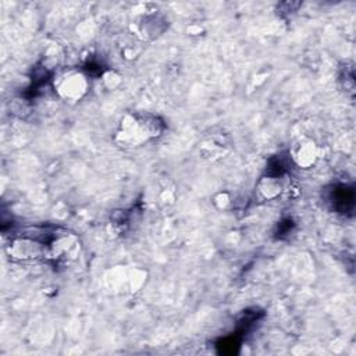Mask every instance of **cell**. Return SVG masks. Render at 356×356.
I'll return each instance as SVG.
<instances>
[{
	"mask_svg": "<svg viewBox=\"0 0 356 356\" xmlns=\"http://www.w3.org/2000/svg\"><path fill=\"white\" fill-rule=\"evenodd\" d=\"M163 133V123L148 113L126 115L117 128L116 142L124 148H137L156 139Z\"/></svg>",
	"mask_w": 356,
	"mask_h": 356,
	"instance_id": "1",
	"label": "cell"
},
{
	"mask_svg": "<svg viewBox=\"0 0 356 356\" xmlns=\"http://www.w3.org/2000/svg\"><path fill=\"white\" fill-rule=\"evenodd\" d=\"M53 88L63 101L78 102L87 95L90 90V80L84 71L67 69L55 77Z\"/></svg>",
	"mask_w": 356,
	"mask_h": 356,
	"instance_id": "2",
	"label": "cell"
},
{
	"mask_svg": "<svg viewBox=\"0 0 356 356\" xmlns=\"http://www.w3.org/2000/svg\"><path fill=\"white\" fill-rule=\"evenodd\" d=\"M319 146L310 138H299L291 148V158L294 163L302 169H309L316 164L319 159Z\"/></svg>",
	"mask_w": 356,
	"mask_h": 356,
	"instance_id": "3",
	"label": "cell"
},
{
	"mask_svg": "<svg viewBox=\"0 0 356 356\" xmlns=\"http://www.w3.org/2000/svg\"><path fill=\"white\" fill-rule=\"evenodd\" d=\"M49 252V246L46 248L45 244H41L33 238H20L10 244V255L16 259H37L45 256Z\"/></svg>",
	"mask_w": 356,
	"mask_h": 356,
	"instance_id": "4",
	"label": "cell"
},
{
	"mask_svg": "<svg viewBox=\"0 0 356 356\" xmlns=\"http://www.w3.org/2000/svg\"><path fill=\"white\" fill-rule=\"evenodd\" d=\"M228 151H230V142L227 141V137L223 134H219V135L212 134L201 146V152L203 158H209V159L223 158Z\"/></svg>",
	"mask_w": 356,
	"mask_h": 356,
	"instance_id": "5",
	"label": "cell"
},
{
	"mask_svg": "<svg viewBox=\"0 0 356 356\" xmlns=\"http://www.w3.org/2000/svg\"><path fill=\"white\" fill-rule=\"evenodd\" d=\"M257 189H259L260 195H262L264 199L270 201V199L277 198V196L282 192L284 185H282L280 177H277V176H267V177H263V178L259 181Z\"/></svg>",
	"mask_w": 356,
	"mask_h": 356,
	"instance_id": "6",
	"label": "cell"
},
{
	"mask_svg": "<svg viewBox=\"0 0 356 356\" xmlns=\"http://www.w3.org/2000/svg\"><path fill=\"white\" fill-rule=\"evenodd\" d=\"M103 81H105V84H106V87H108L109 90H115V88L120 84L121 77H120L117 73H115V71H108V73L103 76Z\"/></svg>",
	"mask_w": 356,
	"mask_h": 356,
	"instance_id": "7",
	"label": "cell"
},
{
	"mask_svg": "<svg viewBox=\"0 0 356 356\" xmlns=\"http://www.w3.org/2000/svg\"><path fill=\"white\" fill-rule=\"evenodd\" d=\"M230 196L227 192H221L214 198V203L219 209H227L230 206Z\"/></svg>",
	"mask_w": 356,
	"mask_h": 356,
	"instance_id": "8",
	"label": "cell"
}]
</instances>
